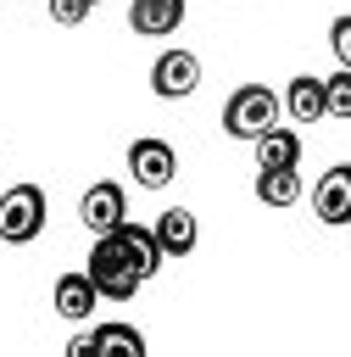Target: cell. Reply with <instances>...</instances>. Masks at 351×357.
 <instances>
[{
    "label": "cell",
    "instance_id": "obj_12",
    "mask_svg": "<svg viewBox=\"0 0 351 357\" xmlns=\"http://www.w3.org/2000/svg\"><path fill=\"white\" fill-rule=\"evenodd\" d=\"M279 106H284L295 123H318V117H323V78L295 73V78H290V89L279 95Z\"/></svg>",
    "mask_w": 351,
    "mask_h": 357
},
{
    "label": "cell",
    "instance_id": "obj_2",
    "mask_svg": "<svg viewBox=\"0 0 351 357\" xmlns=\"http://www.w3.org/2000/svg\"><path fill=\"white\" fill-rule=\"evenodd\" d=\"M284 117V106H279V95L267 89V84H240L228 100H223V134L228 139H256L262 128H273Z\"/></svg>",
    "mask_w": 351,
    "mask_h": 357
},
{
    "label": "cell",
    "instance_id": "obj_11",
    "mask_svg": "<svg viewBox=\"0 0 351 357\" xmlns=\"http://www.w3.org/2000/svg\"><path fill=\"white\" fill-rule=\"evenodd\" d=\"M89 357H145V335L134 324H95L89 329Z\"/></svg>",
    "mask_w": 351,
    "mask_h": 357
},
{
    "label": "cell",
    "instance_id": "obj_8",
    "mask_svg": "<svg viewBox=\"0 0 351 357\" xmlns=\"http://www.w3.org/2000/svg\"><path fill=\"white\" fill-rule=\"evenodd\" d=\"M128 28L139 39H167L184 28V0H128Z\"/></svg>",
    "mask_w": 351,
    "mask_h": 357
},
{
    "label": "cell",
    "instance_id": "obj_18",
    "mask_svg": "<svg viewBox=\"0 0 351 357\" xmlns=\"http://www.w3.org/2000/svg\"><path fill=\"white\" fill-rule=\"evenodd\" d=\"M329 45H334L340 67H351V17H334V28H329Z\"/></svg>",
    "mask_w": 351,
    "mask_h": 357
},
{
    "label": "cell",
    "instance_id": "obj_14",
    "mask_svg": "<svg viewBox=\"0 0 351 357\" xmlns=\"http://www.w3.org/2000/svg\"><path fill=\"white\" fill-rule=\"evenodd\" d=\"M256 201L262 206H295L301 201V173L295 167H256Z\"/></svg>",
    "mask_w": 351,
    "mask_h": 357
},
{
    "label": "cell",
    "instance_id": "obj_4",
    "mask_svg": "<svg viewBox=\"0 0 351 357\" xmlns=\"http://www.w3.org/2000/svg\"><path fill=\"white\" fill-rule=\"evenodd\" d=\"M201 89V56L195 50H162L150 61V95L156 100H189Z\"/></svg>",
    "mask_w": 351,
    "mask_h": 357
},
{
    "label": "cell",
    "instance_id": "obj_5",
    "mask_svg": "<svg viewBox=\"0 0 351 357\" xmlns=\"http://www.w3.org/2000/svg\"><path fill=\"white\" fill-rule=\"evenodd\" d=\"M128 173H134V184L139 190H167L173 184V173H178V151L167 145V139H134L128 145Z\"/></svg>",
    "mask_w": 351,
    "mask_h": 357
},
{
    "label": "cell",
    "instance_id": "obj_6",
    "mask_svg": "<svg viewBox=\"0 0 351 357\" xmlns=\"http://www.w3.org/2000/svg\"><path fill=\"white\" fill-rule=\"evenodd\" d=\"M78 218H84V229H89V234L117 229V223L128 218V190H123V184H111V178L89 184V190H84V201H78Z\"/></svg>",
    "mask_w": 351,
    "mask_h": 357
},
{
    "label": "cell",
    "instance_id": "obj_10",
    "mask_svg": "<svg viewBox=\"0 0 351 357\" xmlns=\"http://www.w3.org/2000/svg\"><path fill=\"white\" fill-rule=\"evenodd\" d=\"M251 151H256V167H301V134L295 128H262L256 139H251Z\"/></svg>",
    "mask_w": 351,
    "mask_h": 357
},
{
    "label": "cell",
    "instance_id": "obj_15",
    "mask_svg": "<svg viewBox=\"0 0 351 357\" xmlns=\"http://www.w3.org/2000/svg\"><path fill=\"white\" fill-rule=\"evenodd\" d=\"M56 312H61L67 324H84V318L95 312V284H89L84 273H61V279H56Z\"/></svg>",
    "mask_w": 351,
    "mask_h": 357
},
{
    "label": "cell",
    "instance_id": "obj_3",
    "mask_svg": "<svg viewBox=\"0 0 351 357\" xmlns=\"http://www.w3.org/2000/svg\"><path fill=\"white\" fill-rule=\"evenodd\" d=\"M45 218H50V201L39 184H11L0 195V240L6 245H28L45 234Z\"/></svg>",
    "mask_w": 351,
    "mask_h": 357
},
{
    "label": "cell",
    "instance_id": "obj_1",
    "mask_svg": "<svg viewBox=\"0 0 351 357\" xmlns=\"http://www.w3.org/2000/svg\"><path fill=\"white\" fill-rule=\"evenodd\" d=\"M84 279H89V284H95V296H106V301H134V290L145 284L117 229H106V234H95V245H89V268H84Z\"/></svg>",
    "mask_w": 351,
    "mask_h": 357
},
{
    "label": "cell",
    "instance_id": "obj_19",
    "mask_svg": "<svg viewBox=\"0 0 351 357\" xmlns=\"http://www.w3.org/2000/svg\"><path fill=\"white\" fill-rule=\"evenodd\" d=\"M67 357H89V335H72L67 340Z\"/></svg>",
    "mask_w": 351,
    "mask_h": 357
},
{
    "label": "cell",
    "instance_id": "obj_7",
    "mask_svg": "<svg viewBox=\"0 0 351 357\" xmlns=\"http://www.w3.org/2000/svg\"><path fill=\"white\" fill-rule=\"evenodd\" d=\"M312 212H318V223H329V229H345V223H351V167H345V162L318 178Z\"/></svg>",
    "mask_w": 351,
    "mask_h": 357
},
{
    "label": "cell",
    "instance_id": "obj_20",
    "mask_svg": "<svg viewBox=\"0 0 351 357\" xmlns=\"http://www.w3.org/2000/svg\"><path fill=\"white\" fill-rule=\"evenodd\" d=\"M95 6H100V0H95Z\"/></svg>",
    "mask_w": 351,
    "mask_h": 357
},
{
    "label": "cell",
    "instance_id": "obj_9",
    "mask_svg": "<svg viewBox=\"0 0 351 357\" xmlns=\"http://www.w3.org/2000/svg\"><path fill=\"white\" fill-rule=\"evenodd\" d=\"M150 234H156L162 257H189V251H195V240H201V223H195V212H189V206H167V212L150 223Z\"/></svg>",
    "mask_w": 351,
    "mask_h": 357
},
{
    "label": "cell",
    "instance_id": "obj_13",
    "mask_svg": "<svg viewBox=\"0 0 351 357\" xmlns=\"http://www.w3.org/2000/svg\"><path fill=\"white\" fill-rule=\"evenodd\" d=\"M117 234H123V245H128V257H134L139 279H156V273H162V262H167V257H162V245H156V234H150V229H139L134 218H123V223H117Z\"/></svg>",
    "mask_w": 351,
    "mask_h": 357
},
{
    "label": "cell",
    "instance_id": "obj_17",
    "mask_svg": "<svg viewBox=\"0 0 351 357\" xmlns=\"http://www.w3.org/2000/svg\"><path fill=\"white\" fill-rule=\"evenodd\" d=\"M45 6H50V22H61V28H78L95 11V0H45Z\"/></svg>",
    "mask_w": 351,
    "mask_h": 357
},
{
    "label": "cell",
    "instance_id": "obj_16",
    "mask_svg": "<svg viewBox=\"0 0 351 357\" xmlns=\"http://www.w3.org/2000/svg\"><path fill=\"white\" fill-rule=\"evenodd\" d=\"M323 117H351V67L323 78Z\"/></svg>",
    "mask_w": 351,
    "mask_h": 357
}]
</instances>
